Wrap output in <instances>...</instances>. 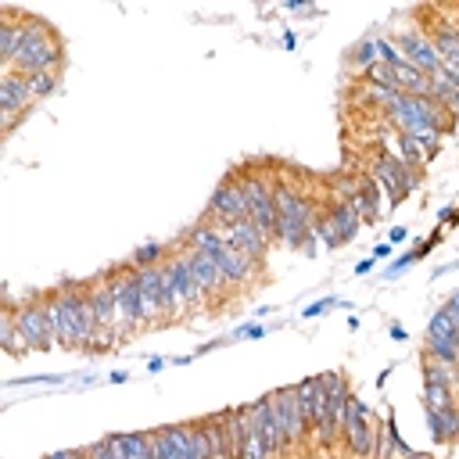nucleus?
Masks as SVG:
<instances>
[{
	"label": "nucleus",
	"instance_id": "1",
	"mask_svg": "<svg viewBox=\"0 0 459 459\" xmlns=\"http://www.w3.org/2000/svg\"><path fill=\"white\" fill-rule=\"evenodd\" d=\"M43 301H47V323H50L54 348L100 351V330H97L86 280H61L43 290Z\"/></svg>",
	"mask_w": 459,
	"mask_h": 459
},
{
	"label": "nucleus",
	"instance_id": "2",
	"mask_svg": "<svg viewBox=\"0 0 459 459\" xmlns=\"http://www.w3.org/2000/svg\"><path fill=\"white\" fill-rule=\"evenodd\" d=\"M65 54H68V50H65V36L54 29V22H47V18L32 14V29H29V36H25V43H22L18 57H14L7 68L22 72V75L65 72V65H68V57H65Z\"/></svg>",
	"mask_w": 459,
	"mask_h": 459
},
{
	"label": "nucleus",
	"instance_id": "3",
	"mask_svg": "<svg viewBox=\"0 0 459 459\" xmlns=\"http://www.w3.org/2000/svg\"><path fill=\"white\" fill-rule=\"evenodd\" d=\"M176 244H179V255H183V262H186V269H190V276H194V283L201 287V294H204V301H208V316L212 319H219V316H226L230 308H237L240 305V290L219 273V265L204 255V251H197V247H186L179 237H176Z\"/></svg>",
	"mask_w": 459,
	"mask_h": 459
},
{
	"label": "nucleus",
	"instance_id": "4",
	"mask_svg": "<svg viewBox=\"0 0 459 459\" xmlns=\"http://www.w3.org/2000/svg\"><path fill=\"white\" fill-rule=\"evenodd\" d=\"M86 290H90V305H93V316H97V330H100V351H111V348L126 344V319H122L111 265L86 276Z\"/></svg>",
	"mask_w": 459,
	"mask_h": 459
},
{
	"label": "nucleus",
	"instance_id": "5",
	"mask_svg": "<svg viewBox=\"0 0 459 459\" xmlns=\"http://www.w3.org/2000/svg\"><path fill=\"white\" fill-rule=\"evenodd\" d=\"M409 18H412L416 29H423L427 39L434 43V50H437V57H441V72L459 82V32H455L448 11H445L441 4H423V7H412Z\"/></svg>",
	"mask_w": 459,
	"mask_h": 459
},
{
	"label": "nucleus",
	"instance_id": "6",
	"mask_svg": "<svg viewBox=\"0 0 459 459\" xmlns=\"http://www.w3.org/2000/svg\"><path fill=\"white\" fill-rule=\"evenodd\" d=\"M36 100H32V90H29V75L14 72V68H4L0 72V136L11 140L14 129L22 122H29Z\"/></svg>",
	"mask_w": 459,
	"mask_h": 459
},
{
	"label": "nucleus",
	"instance_id": "7",
	"mask_svg": "<svg viewBox=\"0 0 459 459\" xmlns=\"http://www.w3.org/2000/svg\"><path fill=\"white\" fill-rule=\"evenodd\" d=\"M14 312V323L29 344V351H50L54 348V337H50V323H47V301H43V290H29L25 298H14L7 294L4 298Z\"/></svg>",
	"mask_w": 459,
	"mask_h": 459
},
{
	"label": "nucleus",
	"instance_id": "8",
	"mask_svg": "<svg viewBox=\"0 0 459 459\" xmlns=\"http://www.w3.org/2000/svg\"><path fill=\"white\" fill-rule=\"evenodd\" d=\"M115 287H118V305H122V319H126V341H136L147 330V312H143V290H140V269L126 258L118 265H111Z\"/></svg>",
	"mask_w": 459,
	"mask_h": 459
},
{
	"label": "nucleus",
	"instance_id": "9",
	"mask_svg": "<svg viewBox=\"0 0 459 459\" xmlns=\"http://www.w3.org/2000/svg\"><path fill=\"white\" fill-rule=\"evenodd\" d=\"M377 437H380V420L369 412V405L362 398L351 394L348 423H344V452H348V459H373Z\"/></svg>",
	"mask_w": 459,
	"mask_h": 459
},
{
	"label": "nucleus",
	"instance_id": "10",
	"mask_svg": "<svg viewBox=\"0 0 459 459\" xmlns=\"http://www.w3.org/2000/svg\"><path fill=\"white\" fill-rule=\"evenodd\" d=\"M201 219L212 222L215 230H226V226H233V222L247 219V204H244V194H240V183H237L233 172H226V176L215 183V190H212V197H208Z\"/></svg>",
	"mask_w": 459,
	"mask_h": 459
},
{
	"label": "nucleus",
	"instance_id": "11",
	"mask_svg": "<svg viewBox=\"0 0 459 459\" xmlns=\"http://www.w3.org/2000/svg\"><path fill=\"white\" fill-rule=\"evenodd\" d=\"M208 455L212 459H240V412L237 409H215L201 416Z\"/></svg>",
	"mask_w": 459,
	"mask_h": 459
},
{
	"label": "nucleus",
	"instance_id": "12",
	"mask_svg": "<svg viewBox=\"0 0 459 459\" xmlns=\"http://www.w3.org/2000/svg\"><path fill=\"white\" fill-rule=\"evenodd\" d=\"M387 43L402 54V61H409V65H412V68H420L423 75L441 72V57H437V50H434V43L427 39V32H423V29H416V25L391 29V32H387Z\"/></svg>",
	"mask_w": 459,
	"mask_h": 459
},
{
	"label": "nucleus",
	"instance_id": "13",
	"mask_svg": "<svg viewBox=\"0 0 459 459\" xmlns=\"http://www.w3.org/2000/svg\"><path fill=\"white\" fill-rule=\"evenodd\" d=\"M369 176H373L377 183H384V190H387V197H391V204H394V201H402V197L412 190V183H416L420 172H412L394 151H377V154H373V165H369Z\"/></svg>",
	"mask_w": 459,
	"mask_h": 459
},
{
	"label": "nucleus",
	"instance_id": "14",
	"mask_svg": "<svg viewBox=\"0 0 459 459\" xmlns=\"http://www.w3.org/2000/svg\"><path fill=\"white\" fill-rule=\"evenodd\" d=\"M29 29H32V11L0 7V65H4V68L18 57V50H22Z\"/></svg>",
	"mask_w": 459,
	"mask_h": 459
},
{
	"label": "nucleus",
	"instance_id": "15",
	"mask_svg": "<svg viewBox=\"0 0 459 459\" xmlns=\"http://www.w3.org/2000/svg\"><path fill=\"white\" fill-rule=\"evenodd\" d=\"M240 255H247L251 262H258V265H269V251L276 247L251 219H240V222H233V226H226V230H219Z\"/></svg>",
	"mask_w": 459,
	"mask_h": 459
},
{
	"label": "nucleus",
	"instance_id": "16",
	"mask_svg": "<svg viewBox=\"0 0 459 459\" xmlns=\"http://www.w3.org/2000/svg\"><path fill=\"white\" fill-rule=\"evenodd\" d=\"M108 441L118 459H154L151 430H122V434H108Z\"/></svg>",
	"mask_w": 459,
	"mask_h": 459
},
{
	"label": "nucleus",
	"instance_id": "17",
	"mask_svg": "<svg viewBox=\"0 0 459 459\" xmlns=\"http://www.w3.org/2000/svg\"><path fill=\"white\" fill-rule=\"evenodd\" d=\"M377 39H380V36H366V39H359V43H355V47L344 54V68H348L355 79H359V75H366V72H369V68L380 61Z\"/></svg>",
	"mask_w": 459,
	"mask_h": 459
},
{
	"label": "nucleus",
	"instance_id": "18",
	"mask_svg": "<svg viewBox=\"0 0 459 459\" xmlns=\"http://www.w3.org/2000/svg\"><path fill=\"white\" fill-rule=\"evenodd\" d=\"M430 100L441 104L452 118H459V82L452 75H445V72H434L430 75Z\"/></svg>",
	"mask_w": 459,
	"mask_h": 459
},
{
	"label": "nucleus",
	"instance_id": "19",
	"mask_svg": "<svg viewBox=\"0 0 459 459\" xmlns=\"http://www.w3.org/2000/svg\"><path fill=\"white\" fill-rule=\"evenodd\" d=\"M0 344H4V351H7L11 359H22V355H29V344H25L22 330H18V323H14V312H11V305H7V301H4V316H0Z\"/></svg>",
	"mask_w": 459,
	"mask_h": 459
},
{
	"label": "nucleus",
	"instance_id": "20",
	"mask_svg": "<svg viewBox=\"0 0 459 459\" xmlns=\"http://www.w3.org/2000/svg\"><path fill=\"white\" fill-rule=\"evenodd\" d=\"M151 445H154V459H183V448H179V434H176V423H161V427H151Z\"/></svg>",
	"mask_w": 459,
	"mask_h": 459
},
{
	"label": "nucleus",
	"instance_id": "21",
	"mask_svg": "<svg viewBox=\"0 0 459 459\" xmlns=\"http://www.w3.org/2000/svg\"><path fill=\"white\" fill-rule=\"evenodd\" d=\"M61 86V72H39V75H29V90H32V100H47L50 93H57Z\"/></svg>",
	"mask_w": 459,
	"mask_h": 459
},
{
	"label": "nucleus",
	"instance_id": "22",
	"mask_svg": "<svg viewBox=\"0 0 459 459\" xmlns=\"http://www.w3.org/2000/svg\"><path fill=\"white\" fill-rule=\"evenodd\" d=\"M43 459H90V452L86 448H61V452H50Z\"/></svg>",
	"mask_w": 459,
	"mask_h": 459
},
{
	"label": "nucleus",
	"instance_id": "23",
	"mask_svg": "<svg viewBox=\"0 0 459 459\" xmlns=\"http://www.w3.org/2000/svg\"><path fill=\"white\" fill-rule=\"evenodd\" d=\"M445 11H448V18H452V25H455V32H459V4H448Z\"/></svg>",
	"mask_w": 459,
	"mask_h": 459
}]
</instances>
